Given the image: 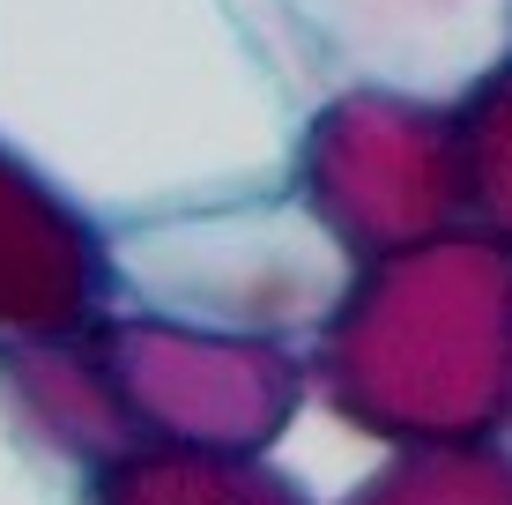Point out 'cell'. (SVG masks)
Segmentation results:
<instances>
[{
    "label": "cell",
    "instance_id": "6da1fadb",
    "mask_svg": "<svg viewBox=\"0 0 512 505\" xmlns=\"http://www.w3.org/2000/svg\"><path fill=\"white\" fill-rule=\"evenodd\" d=\"M45 38H0V149L75 208L193 216L290 156V75L238 0H30Z\"/></svg>",
    "mask_w": 512,
    "mask_h": 505
},
{
    "label": "cell",
    "instance_id": "7a4b0ae2",
    "mask_svg": "<svg viewBox=\"0 0 512 505\" xmlns=\"http://www.w3.org/2000/svg\"><path fill=\"white\" fill-rule=\"evenodd\" d=\"M297 179L320 194V223L342 246L409 253L423 238L468 231L453 97L349 82L305 119Z\"/></svg>",
    "mask_w": 512,
    "mask_h": 505
},
{
    "label": "cell",
    "instance_id": "3957f363",
    "mask_svg": "<svg viewBox=\"0 0 512 505\" xmlns=\"http://www.w3.org/2000/svg\"><path fill=\"white\" fill-rule=\"evenodd\" d=\"M268 60L305 90L312 67L372 90L461 97L512 52V0H238Z\"/></svg>",
    "mask_w": 512,
    "mask_h": 505
},
{
    "label": "cell",
    "instance_id": "277c9868",
    "mask_svg": "<svg viewBox=\"0 0 512 505\" xmlns=\"http://www.w3.org/2000/svg\"><path fill=\"white\" fill-rule=\"evenodd\" d=\"M461 186H468V231L512 246V52L483 67L461 97Z\"/></svg>",
    "mask_w": 512,
    "mask_h": 505
}]
</instances>
